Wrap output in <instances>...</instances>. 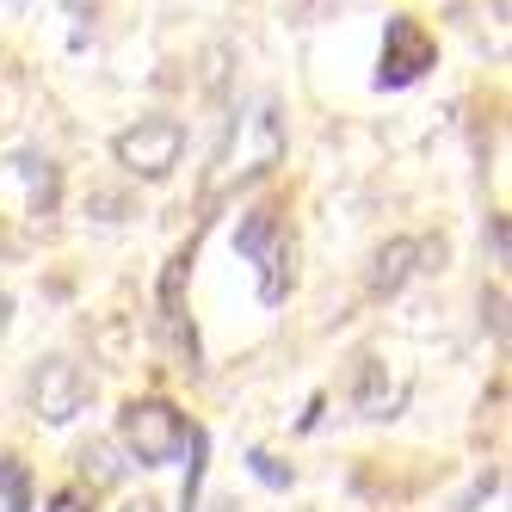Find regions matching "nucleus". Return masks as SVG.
I'll use <instances>...</instances> for the list:
<instances>
[{
	"instance_id": "obj_1",
	"label": "nucleus",
	"mask_w": 512,
	"mask_h": 512,
	"mask_svg": "<svg viewBox=\"0 0 512 512\" xmlns=\"http://www.w3.org/2000/svg\"><path fill=\"white\" fill-rule=\"evenodd\" d=\"M284 161V124H278V105L260 99L253 112H241L223 136V149L210 155V173H204V204H223L235 186L247 179H266L272 167Z\"/></svg>"
},
{
	"instance_id": "obj_2",
	"label": "nucleus",
	"mask_w": 512,
	"mask_h": 512,
	"mask_svg": "<svg viewBox=\"0 0 512 512\" xmlns=\"http://www.w3.org/2000/svg\"><path fill=\"white\" fill-rule=\"evenodd\" d=\"M186 438H192V420L179 414L173 401H161V395H136V401H124V414H118V445H124L142 469L186 457Z\"/></svg>"
},
{
	"instance_id": "obj_3",
	"label": "nucleus",
	"mask_w": 512,
	"mask_h": 512,
	"mask_svg": "<svg viewBox=\"0 0 512 512\" xmlns=\"http://www.w3.org/2000/svg\"><path fill=\"white\" fill-rule=\"evenodd\" d=\"M235 247L260 272V303H284L290 284H297V247H290V229L278 223V210H247L235 229Z\"/></svg>"
},
{
	"instance_id": "obj_4",
	"label": "nucleus",
	"mask_w": 512,
	"mask_h": 512,
	"mask_svg": "<svg viewBox=\"0 0 512 512\" xmlns=\"http://www.w3.org/2000/svg\"><path fill=\"white\" fill-rule=\"evenodd\" d=\"M112 155L136 179H167L179 167V155H186V124H179V118H142V124L118 130Z\"/></svg>"
},
{
	"instance_id": "obj_5",
	"label": "nucleus",
	"mask_w": 512,
	"mask_h": 512,
	"mask_svg": "<svg viewBox=\"0 0 512 512\" xmlns=\"http://www.w3.org/2000/svg\"><path fill=\"white\" fill-rule=\"evenodd\" d=\"M87 371L75 358H38L31 364V377H25V401H31V414H38L44 426H68L81 408H87Z\"/></svg>"
},
{
	"instance_id": "obj_6",
	"label": "nucleus",
	"mask_w": 512,
	"mask_h": 512,
	"mask_svg": "<svg viewBox=\"0 0 512 512\" xmlns=\"http://www.w3.org/2000/svg\"><path fill=\"white\" fill-rule=\"evenodd\" d=\"M438 62V44H432V31L408 13H395L389 31H383V62H377V87H414L426 68Z\"/></svg>"
},
{
	"instance_id": "obj_7",
	"label": "nucleus",
	"mask_w": 512,
	"mask_h": 512,
	"mask_svg": "<svg viewBox=\"0 0 512 512\" xmlns=\"http://www.w3.org/2000/svg\"><path fill=\"white\" fill-rule=\"evenodd\" d=\"M192 247H198V241H186V247H179V253H173V266H167V278H161V327L173 334V346H179V352H186V358L198 364V334L186 327V315H179V284H186Z\"/></svg>"
},
{
	"instance_id": "obj_8",
	"label": "nucleus",
	"mask_w": 512,
	"mask_h": 512,
	"mask_svg": "<svg viewBox=\"0 0 512 512\" xmlns=\"http://www.w3.org/2000/svg\"><path fill=\"white\" fill-rule=\"evenodd\" d=\"M426 253H432L426 241H389V247H377V260H371V297H395V290L420 272Z\"/></svg>"
},
{
	"instance_id": "obj_9",
	"label": "nucleus",
	"mask_w": 512,
	"mask_h": 512,
	"mask_svg": "<svg viewBox=\"0 0 512 512\" xmlns=\"http://www.w3.org/2000/svg\"><path fill=\"white\" fill-rule=\"evenodd\" d=\"M13 173L25 179V192H31V216H56V204H62V173H56V161L50 155H13Z\"/></svg>"
},
{
	"instance_id": "obj_10",
	"label": "nucleus",
	"mask_w": 512,
	"mask_h": 512,
	"mask_svg": "<svg viewBox=\"0 0 512 512\" xmlns=\"http://www.w3.org/2000/svg\"><path fill=\"white\" fill-rule=\"evenodd\" d=\"M352 401H358L364 420H389V414L401 408V389L383 383V364H377V358H358V389H352Z\"/></svg>"
},
{
	"instance_id": "obj_11",
	"label": "nucleus",
	"mask_w": 512,
	"mask_h": 512,
	"mask_svg": "<svg viewBox=\"0 0 512 512\" xmlns=\"http://www.w3.org/2000/svg\"><path fill=\"white\" fill-rule=\"evenodd\" d=\"M0 500L7 512H31V469L19 457H0Z\"/></svg>"
},
{
	"instance_id": "obj_12",
	"label": "nucleus",
	"mask_w": 512,
	"mask_h": 512,
	"mask_svg": "<svg viewBox=\"0 0 512 512\" xmlns=\"http://www.w3.org/2000/svg\"><path fill=\"white\" fill-rule=\"evenodd\" d=\"M81 475H87L93 488H112V482H118L124 469L112 463V445H87V451H81Z\"/></svg>"
},
{
	"instance_id": "obj_13",
	"label": "nucleus",
	"mask_w": 512,
	"mask_h": 512,
	"mask_svg": "<svg viewBox=\"0 0 512 512\" xmlns=\"http://www.w3.org/2000/svg\"><path fill=\"white\" fill-rule=\"evenodd\" d=\"M247 463H253V475H260L266 488H290V469H278V457H272V451H253Z\"/></svg>"
},
{
	"instance_id": "obj_14",
	"label": "nucleus",
	"mask_w": 512,
	"mask_h": 512,
	"mask_svg": "<svg viewBox=\"0 0 512 512\" xmlns=\"http://www.w3.org/2000/svg\"><path fill=\"white\" fill-rule=\"evenodd\" d=\"M44 512H93V500H87V488H56Z\"/></svg>"
},
{
	"instance_id": "obj_15",
	"label": "nucleus",
	"mask_w": 512,
	"mask_h": 512,
	"mask_svg": "<svg viewBox=\"0 0 512 512\" xmlns=\"http://www.w3.org/2000/svg\"><path fill=\"white\" fill-rule=\"evenodd\" d=\"M482 315L494 321V340H506V297H500V290H488V297H482Z\"/></svg>"
},
{
	"instance_id": "obj_16",
	"label": "nucleus",
	"mask_w": 512,
	"mask_h": 512,
	"mask_svg": "<svg viewBox=\"0 0 512 512\" xmlns=\"http://www.w3.org/2000/svg\"><path fill=\"white\" fill-rule=\"evenodd\" d=\"M488 241H494V260L506 266V216H494V223H488Z\"/></svg>"
},
{
	"instance_id": "obj_17",
	"label": "nucleus",
	"mask_w": 512,
	"mask_h": 512,
	"mask_svg": "<svg viewBox=\"0 0 512 512\" xmlns=\"http://www.w3.org/2000/svg\"><path fill=\"white\" fill-rule=\"evenodd\" d=\"M192 512H229V506H192Z\"/></svg>"
},
{
	"instance_id": "obj_18",
	"label": "nucleus",
	"mask_w": 512,
	"mask_h": 512,
	"mask_svg": "<svg viewBox=\"0 0 512 512\" xmlns=\"http://www.w3.org/2000/svg\"><path fill=\"white\" fill-rule=\"evenodd\" d=\"M130 512H155V506H130Z\"/></svg>"
}]
</instances>
